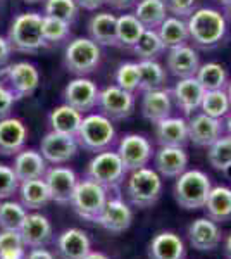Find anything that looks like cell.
Returning <instances> with one entry per match:
<instances>
[{
	"mask_svg": "<svg viewBox=\"0 0 231 259\" xmlns=\"http://www.w3.org/2000/svg\"><path fill=\"white\" fill-rule=\"evenodd\" d=\"M226 94H228V99H229V104H231V81L228 83V89H226Z\"/></svg>",
	"mask_w": 231,
	"mask_h": 259,
	"instance_id": "obj_56",
	"label": "cell"
},
{
	"mask_svg": "<svg viewBox=\"0 0 231 259\" xmlns=\"http://www.w3.org/2000/svg\"><path fill=\"white\" fill-rule=\"evenodd\" d=\"M190 40L200 49H214L221 44L228 31L226 18L212 7H200L187 19Z\"/></svg>",
	"mask_w": 231,
	"mask_h": 259,
	"instance_id": "obj_1",
	"label": "cell"
},
{
	"mask_svg": "<svg viewBox=\"0 0 231 259\" xmlns=\"http://www.w3.org/2000/svg\"><path fill=\"white\" fill-rule=\"evenodd\" d=\"M222 121L204 114H192L188 119V139L197 147H209L222 135Z\"/></svg>",
	"mask_w": 231,
	"mask_h": 259,
	"instance_id": "obj_15",
	"label": "cell"
},
{
	"mask_svg": "<svg viewBox=\"0 0 231 259\" xmlns=\"http://www.w3.org/2000/svg\"><path fill=\"white\" fill-rule=\"evenodd\" d=\"M226 9H228V12H229V21H231V6H229V7H226Z\"/></svg>",
	"mask_w": 231,
	"mask_h": 259,
	"instance_id": "obj_58",
	"label": "cell"
},
{
	"mask_svg": "<svg viewBox=\"0 0 231 259\" xmlns=\"http://www.w3.org/2000/svg\"><path fill=\"white\" fill-rule=\"evenodd\" d=\"M117 154L124 164L126 171H135L145 168L154 156V147L149 139L138 133H129L119 140Z\"/></svg>",
	"mask_w": 231,
	"mask_h": 259,
	"instance_id": "obj_10",
	"label": "cell"
},
{
	"mask_svg": "<svg viewBox=\"0 0 231 259\" xmlns=\"http://www.w3.org/2000/svg\"><path fill=\"white\" fill-rule=\"evenodd\" d=\"M19 190V180L11 166L0 164V200L9 199Z\"/></svg>",
	"mask_w": 231,
	"mask_h": 259,
	"instance_id": "obj_45",
	"label": "cell"
},
{
	"mask_svg": "<svg viewBox=\"0 0 231 259\" xmlns=\"http://www.w3.org/2000/svg\"><path fill=\"white\" fill-rule=\"evenodd\" d=\"M81 121H83L81 112L76 111L74 107L68 106V104L57 106L49 114V123L52 132L64 133V135H71V137H76Z\"/></svg>",
	"mask_w": 231,
	"mask_h": 259,
	"instance_id": "obj_30",
	"label": "cell"
},
{
	"mask_svg": "<svg viewBox=\"0 0 231 259\" xmlns=\"http://www.w3.org/2000/svg\"><path fill=\"white\" fill-rule=\"evenodd\" d=\"M116 85L126 92H135L140 89V74H138V64L136 62H123L117 66L114 74Z\"/></svg>",
	"mask_w": 231,
	"mask_h": 259,
	"instance_id": "obj_44",
	"label": "cell"
},
{
	"mask_svg": "<svg viewBox=\"0 0 231 259\" xmlns=\"http://www.w3.org/2000/svg\"><path fill=\"white\" fill-rule=\"evenodd\" d=\"M26 207L21 202L4 200V202H0V228L19 232L24 220H26Z\"/></svg>",
	"mask_w": 231,
	"mask_h": 259,
	"instance_id": "obj_40",
	"label": "cell"
},
{
	"mask_svg": "<svg viewBox=\"0 0 231 259\" xmlns=\"http://www.w3.org/2000/svg\"><path fill=\"white\" fill-rule=\"evenodd\" d=\"M173 99L178 106L179 111H183L184 116H192L200 109L205 90L199 83L195 76L192 78H181L174 85V89L171 90Z\"/></svg>",
	"mask_w": 231,
	"mask_h": 259,
	"instance_id": "obj_18",
	"label": "cell"
},
{
	"mask_svg": "<svg viewBox=\"0 0 231 259\" xmlns=\"http://www.w3.org/2000/svg\"><path fill=\"white\" fill-rule=\"evenodd\" d=\"M207 161L214 169L226 171L231 169V137L221 135L214 144L207 147Z\"/></svg>",
	"mask_w": 231,
	"mask_h": 259,
	"instance_id": "obj_39",
	"label": "cell"
},
{
	"mask_svg": "<svg viewBox=\"0 0 231 259\" xmlns=\"http://www.w3.org/2000/svg\"><path fill=\"white\" fill-rule=\"evenodd\" d=\"M106 4L112 7L116 11H126L129 7H133L136 4V0H106Z\"/></svg>",
	"mask_w": 231,
	"mask_h": 259,
	"instance_id": "obj_50",
	"label": "cell"
},
{
	"mask_svg": "<svg viewBox=\"0 0 231 259\" xmlns=\"http://www.w3.org/2000/svg\"><path fill=\"white\" fill-rule=\"evenodd\" d=\"M226 132L231 137V114H228V119H226Z\"/></svg>",
	"mask_w": 231,
	"mask_h": 259,
	"instance_id": "obj_54",
	"label": "cell"
},
{
	"mask_svg": "<svg viewBox=\"0 0 231 259\" xmlns=\"http://www.w3.org/2000/svg\"><path fill=\"white\" fill-rule=\"evenodd\" d=\"M41 18L38 12H23L12 21L7 40L12 50L21 54H33L45 47V38L41 33Z\"/></svg>",
	"mask_w": 231,
	"mask_h": 259,
	"instance_id": "obj_2",
	"label": "cell"
},
{
	"mask_svg": "<svg viewBox=\"0 0 231 259\" xmlns=\"http://www.w3.org/2000/svg\"><path fill=\"white\" fill-rule=\"evenodd\" d=\"M133 221V211L124 200L121 199H107V204L104 207L102 214L97 223L104 230L111 233H123Z\"/></svg>",
	"mask_w": 231,
	"mask_h": 259,
	"instance_id": "obj_21",
	"label": "cell"
},
{
	"mask_svg": "<svg viewBox=\"0 0 231 259\" xmlns=\"http://www.w3.org/2000/svg\"><path fill=\"white\" fill-rule=\"evenodd\" d=\"M83 259H109L106 254H102V252H91L90 250V254H88L86 257H83Z\"/></svg>",
	"mask_w": 231,
	"mask_h": 259,
	"instance_id": "obj_52",
	"label": "cell"
},
{
	"mask_svg": "<svg viewBox=\"0 0 231 259\" xmlns=\"http://www.w3.org/2000/svg\"><path fill=\"white\" fill-rule=\"evenodd\" d=\"M135 94L119 89L117 85H109L99 94V107L104 116L111 121H121L135 111Z\"/></svg>",
	"mask_w": 231,
	"mask_h": 259,
	"instance_id": "obj_11",
	"label": "cell"
},
{
	"mask_svg": "<svg viewBox=\"0 0 231 259\" xmlns=\"http://www.w3.org/2000/svg\"><path fill=\"white\" fill-rule=\"evenodd\" d=\"M79 9L85 11H97L99 7H102L106 4V0H76Z\"/></svg>",
	"mask_w": 231,
	"mask_h": 259,
	"instance_id": "obj_49",
	"label": "cell"
},
{
	"mask_svg": "<svg viewBox=\"0 0 231 259\" xmlns=\"http://www.w3.org/2000/svg\"><path fill=\"white\" fill-rule=\"evenodd\" d=\"M19 197L21 204L26 209H41L52 200L49 187L43 178L28 180V182L19 183Z\"/></svg>",
	"mask_w": 231,
	"mask_h": 259,
	"instance_id": "obj_31",
	"label": "cell"
},
{
	"mask_svg": "<svg viewBox=\"0 0 231 259\" xmlns=\"http://www.w3.org/2000/svg\"><path fill=\"white\" fill-rule=\"evenodd\" d=\"M157 33L161 36L162 44L166 45V49L179 47V45H184L190 40L187 21L181 18H174V16L164 19V23L157 28Z\"/></svg>",
	"mask_w": 231,
	"mask_h": 259,
	"instance_id": "obj_33",
	"label": "cell"
},
{
	"mask_svg": "<svg viewBox=\"0 0 231 259\" xmlns=\"http://www.w3.org/2000/svg\"><path fill=\"white\" fill-rule=\"evenodd\" d=\"M90 38L99 45L116 47L117 45V18L111 12H99L88 21Z\"/></svg>",
	"mask_w": 231,
	"mask_h": 259,
	"instance_id": "obj_28",
	"label": "cell"
},
{
	"mask_svg": "<svg viewBox=\"0 0 231 259\" xmlns=\"http://www.w3.org/2000/svg\"><path fill=\"white\" fill-rule=\"evenodd\" d=\"M188 240L197 250H214L222 240L221 228L211 218H197L188 227Z\"/></svg>",
	"mask_w": 231,
	"mask_h": 259,
	"instance_id": "obj_19",
	"label": "cell"
},
{
	"mask_svg": "<svg viewBox=\"0 0 231 259\" xmlns=\"http://www.w3.org/2000/svg\"><path fill=\"white\" fill-rule=\"evenodd\" d=\"M14 102H16L14 94H12L7 87H4L2 83H0V119L7 118V116L11 114V109H12V106H14Z\"/></svg>",
	"mask_w": 231,
	"mask_h": 259,
	"instance_id": "obj_47",
	"label": "cell"
},
{
	"mask_svg": "<svg viewBox=\"0 0 231 259\" xmlns=\"http://www.w3.org/2000/svg\"><path fill=\"white\" fill-rule=\"evenodd\" d=\"M11 52H12V47H11L9 40H7L6 36H0V68H2L4 64H7V61H9V57H11Z\"/></svg>",
	"mask_w": 231,
	"mask_h": 259,
	"instance_id": "obj_48",
	"label": "cell"
},
{
	"mask_svg": "<svg viewBox=\"0 0 231 259\" xmlns=\"http://www.w3.org/2000/svg\"><path fill=\"white\" fill-rule=\"evenodd\" d=\"M69 204L79 218L97 223L107 204V190L88 178L81 180L78 182Z\"/></svg>",
	"mask_w": 231,
	"mask_h": 259,
	"instance_id": "obj_6",
	"label": "cell"
},
{
	"mask_svg": "<svg viewBox=\"0 0 231 259\" xmlns=\"http://www.w3.org/2000/svg\"><path fill=\"white\" fill-rule=\"evenodd\" d=\"M19 233L24 245L28 247H45L52 240V225L43 214L33 212V214H26Z\"/></svg>",
	"mask_w": 231,
	"mask_h": 259,
	"instance_id": "obj_24",
	"label": "cell"
},
{
	"mask_svg": "<svg viewBox=\"0 0 231 259\" xmlns=\"http://www.w3.org/2000/svg\"><path fill=\"white\" fill-rule=\"evenodd\" d=\"M12 169H14L16 177H18L21 183V182H28V180L43 178L49 168H47V161L41 156V152L28 149L16 154Z\"/></svg>",
	"mask_w": 231,
	"mask_h": 259,
	"instance_id": "obj_25",
	"label": "cell"
},
{
	"mask_svg": "<svg viewBox=\"0 0 231 259\" xmlns=\"http://www.w3.org/2000/svg\"><path fill=\"white\" fill-rule=\"evenodd\" d=\"M140 109L142 116L154 124L169 118L171 112H173V94L166 87L157 90H147L144 92V97H142Z\"/></svg>",
	"mask_w": 231,
	"mask_h": 259,
	"instance_id": "obj_17",
	"label": "cell"
},
{
	"mask_svg": "<svg viewBox=\"0 0 231 259\" xmlns=\"http://www.w3.org/2000/svg\"><path fill=\"white\" fill-rule=\"evenodd\" d=\"M155 140L161 147H184L188 139V121L184 118H169L155 123Z\"/></svg>",
	"mask_w": 231,
	"mask_h": 259,
	"instance_id": "obj_22",
	"label": "cell"
},
{
	"mask_svg": "<svg viewBox=\"0 0 231 259\" xmlns=\"http://www.w3.org/2000/svg\"><path fill=\"white\" fill-rule=\"evenodd\" d=\"M78 145L88 152H104V150L111 149L116 140V128L112 121L100 114H88L83 118L79 130L76 133Z\"/></svg>",
	"mask_w": 231,
	"mask_h": 259,
	"instance_id": "obj_4",
	"label": "cell"
},
{
	"mask_svg": "<svg viewBox=\"0 0 231 259\" xmlns=\"http://www.w3.org/2000/svg\"><path fill=\"white\" fill-rule=\"evenodd\" d=\"M24 242L19 232L2 230L0 232V259H24Z\"/></svg>",
	"mask_w": 231,
	"mask_h": 259,
	"instance_id": "obj_41",
	"label": "cell"
},
{
	"mask_svg": "<svg viewBox=\"0 0 231 259\" xmlns=\"http://www.w3.org/2000/svg\"><path fill=\"white\" fill-rule=\"evenodd\" d=\"M28 140V128L18 118L0 119V156H16Z\"/></svg>",
	"mask_w": 231,
	"mask_h": 259,
	"instance_id": "obj_20",
	"label": "cell"
},
{
	"mask_svg": "<svg viewBox=\"0 0 231 259\" xmlns=\"http://www.w3.org/2000/svg\"><path fill=\"white\" fill-rule=\"evenodd\" d=\"M0 83L14 94L16 100H19L35 94L40 85V73L31 62H14L0 69Z\"/></svg>",
	"mask_w": 231,
	"mask_h": 259,
	"instance_id": "obj_9",
	"label": "cell"
},
{
	"mask_svg": "<svg viewBox=\"0 0 231 259\" xmlns=\"http://www.w3.org/2000/svg\"><path fill=\"white\" fill-rule=\"evenodd\" d=\"M131 50L140 61H155L166 50V45L162 44L161 36L155 30H145Z\"/></svg>",
	"mask_w": 231,
	"mask_h": 259,
	"instance_id": "obj_38",
	"label": "cell"
},
{
	"mask_svg": "<svg viewBox=\"0 0 231 259\" xmlns=\"http://www.w3.org/2000/svg\"><path fill=\"white\" fill-rule=\"evenodd\" d=\"M128 171L124 169V164L121 161L119 154L112 152L111 149L99 152L94 156V159L86 166V178L99 183L104 189H117L123 183L124 175Z\"/></svg>",
	"mask_w": 231,
	"mask_h": 259,
	"instance_id": "obj_7",
	"label": "cell"
},
{
	"mask_svg": "<svg viewBox=\"0 0 231 259\" xmlns=\"http://www.w3.org/2000/svg\"><path fill=\"white\" fill-rule=\"evenodd\" d=\"M200 111H202L204 114L211 116V118H216V119L226 118L231 111V104H229L226 90L205 92L202 104H200Z\"/></svg>",
	"mask_w": 231,
	"mask_h": 259,
	"instance_id": "obj_37",
	"label": "cell"
},
{
	"mask_svg": "<svg viewBox=\"0 0 231 259\" xmlns=\"http://www.w3.org/2000/svg\"><path fill=\"white\" fill-rule=\"evenodd\" d=\"M90 239L83 230L69 228L57 237V250L62 259H83L90 254Z\"/></svg>",
	"mask_w": 231,
	"mask_h": 259,
	"instance_id": "obj_26",
	"label": "cell"
},
{
	"mask_svg": "<svg viewBox=\"0 0 231 259\" xmlns=\"http://www.w3.org/2000/svg\"><path fill=\"white\" fill-rule=\"evenodd\" d=\"M187 249L174 232H161L150 240L149 259H184Z\"/></svg>",
	"mask_w": 231,
	"mask_h": 259,
	"instance_id": "obj_27",
	"label": "cell"
},
{
	"mask_svg": "<svg viewBox=\"0 0 231 259\" xmlns=\"http://www.w3.org/2000/svg\"><path fill=\"white\" fill-rule=\"evenodd\" d=\"M211 178L200 169H187L176 178L174 199L179 207L187 211L204 209L205 200L211 194Z\"/></svg>",
	"mask_w": 231,
	"mask_h": 259,
	"instance_id": "obj_3",
	"label": "cell"
},
{
	"mask_svg": "<svg viewBox=\"0 0 231 259\" xmlns=\"http://www.w3.org/2000/svg\"><path fill=\"white\" fill-rule=\"evenodd\" d=\"M195 78L202 85L205 92L209 90H224L226 83H228V73L217 62H205L200 64L199 71H197Z\"/></svg>",
	"mask_w": 231,
	"mask_h": 259,
	"instance_id": "obj_36",
	"label": "cell"
},
{
	"mask_svg": "<svg viewBox=\"0 0 231 259\" xmlns=\"http://www.w3.org/2000/svg\"><path fill=\"white\" fill-rule=\"evenodd\" d=\"M100 45L91 38H74L69 41L64 52V66L69 73L76 76H85L88 73H94L100 64Z\"/></svg>",
	"mask_w": 231,
	"mask_h": 259,
	"instance_id": "obj_8",
	"label": "cell"
},
{
	"mask_svg": "<svg viewBox=\"0 0 231 259\" xmlns=\"http://www.w3.org/2000/svg\"><path fill=\"white\" fill-rule=\"evenodd\" d=\"M78 140L76 137L64 135V133L49 132L40 142V152L47 162L52 164H64L73 159L78 154Z\"/></svg>",
	"mask_w": 231,
	"mask_h": 259,
	"instance_id": "obj_13",
	"label": "cell"
},
{
	"mask_svg": "<svg viewBox=\"0 0 231 259\" xmlns=\"http://www.w3.org/2000/svg\"><path fill=\"white\" fill-rule=\"evenodd\" d=\"M24 259H54V256H52V252H49L47 249L36 247V249L29 250V254Z\"/></svg>",
	"mask_w": 231,
	"mask_h": 259,
	"instance_id": "obj_51",
	"label": "cell"
},
{
	"mask_svg": "<svg viewBox=\"0 0 231 259\" xmlns=\"http://www.w3.org/2000/svg\"><path fill=\"white\" fill-rule=\"evenodd\" d=\"M26 4H36V2H41V0H24Z\"/></svg>",
	"mask_w": 231,
	"mask_h": 259,
	"instance_id": "obj_57",
	"label": "cell"
},
{
	"mask_svg": "<svg viewBox=\"0 0 231 259\" xmlns=\"http://www.w3.org/2000/svg\"><path fill=\"white\" fill-rule=\"evenodd\" d=\"M76 0H45V16L56 18L66 23H74L78 18Z\"/></svg>",
	"mask_w": 231,
	"mask_h": 259,
	"instance_id": "obj_43",
	"label": "cell"
},
{
	"mask_svg": "<svg viewBox=\"0 0 231 259\" xmlns=\"http://www.w3.org/2000/svg\"><path fill=\"white\" fill-rule=\"evenodd\" d=\"M217 2H221L224 7H229L231 6V0H217Z\"/></svg>",
	"mask_w": 231,
	"mask_h": 259,
	"instance_id": "obj_55",
	"label": "cell"
},
{
	"mask_svg": "<svg viewBox=\"0 0 231 259\" xmlns=\"http://www.w3.org/2000/svg\"><path fill=\"white\" fill-rule=\"evenodd\" d=\"M197 0H166L167 12L174 16V18H190V14L195 9Z\"/></svg>",
	"mask_w": 231,
	"mask_h": 259,
	"instance_id": "obj_46",
	"label": "cell"
},
{
	"mask_svg": "<svg viewBox=\"0 0 231 259\" xmlns=\"http://www.w3.org/2000/svg\"><path fill=\"white\" fill-rule=\"evenodd\" d=\"M145 28L135 14H123L117 18V47L133 49L144 35Z\"/></svg>",
	"mask_w": 231,
	"mask_h": 259,
	"instance_id": "obj_35",
	"label": "cell"
},
{
	"mask_svg": "<svg viewBox=\"0 0 231 259\" xmlns=\"http://www.w3.org/2000/svg\"><path fill=\"white\" fill-rule=\"evenodd\" d=\"M162 194L161 175L152 168H140L129 171V178L126 182V195L133 206L145 209L154 206Z\"/></svg>",
	"mask_w": 231,
	"mask_h": 259,
	"instance_id": "obj_5",
	"label": "cell"
},
{
	"mask_svg": "<svg viewBox=\"0 0 231 259\" xmlns=\"http://www.w3.org/2000/svg\"><path fill=\"white\" fill-rule=\"evenodd\" d=\"M43 180L49 187L52 200L62 204V206L71 202V197L78 185V177L73 169L66 168V166H54V168L47 169Z\"/></svg>",
	"mask_w": 231,
	"mask_h": 259,
	"instance_id": "obj_14",
	"label": "cell"
},
{
	"mask_svg": "<svg viewBox=\"0 0 231 259\" xmlns=\"http://www.w3.org/2000/svg\"><path fill=\"white\" fill-rule=\"evenodd\" d=\"M138 74H140V89L142 92L164 89L167 83V73L164 66L157 61H140Z\"/></svg>",
	"mask_w": 231,
	"mask_h": 259,
	"instance_id": "obj_34",
	"label": "cell"
},
{
	"mask_svg": "<svg viewBox=\"0 0 231 259\" xmlns=\"http://www.w3.org/2000/svg\"><path fill=\"white\" fill-rule=\"evenodd\" d=\"M155 171L164 178H178L187 171L188 154L183 147H161L154 152Z\"/></svg>",
	"mask_w": 231,
	"mask_h": 259,
	"instance_id": "obj_23",
	"label": "cell"
},
{
	"mask_svg": "<svg viewBox=\"0 0 231 259\" xmlns=\"http://www.w3.org/2000/svg\"><path fill=\"white\" fill-rule=\"evenodd\" d=\"M224 249H226V256L231 259V233L228 235V239H226V244H224Z\"/></svg>",
	"mask_w": 231,
	"mask_h": 259,
	"instance_id": "obj_53",
	"label": "cell"
},
{
	"mask_svg": "<svg viewBox=\"0 0 231 259\" xmlns=\"http://www.w3.org/2000/svg\"><path fill=\"white\" fill-rule=\"evenodd\" d=\"M71 24L66 21L43 16L41 18V33H43L45 44H61V41L69 38Z\"/></svg>",
	"mask_w": 231,
	"mask_h": 259,
	"instance_id": "obj_42",
	"label": "cell"
},
{
	"mask_svg": "<svg viewBox=\"0 0 231 259\" xmlns=\"http://www.w3.org/2000/svg\"><path fill=\"white\" fill-rule=\"evenodd\" d=\"M99 94L100 90L97 89L94 81L85 76H78L66 85L62 99H64V104L74 107L83 114V112L94 111L99 106Z\"/></svg>",
	"mask_w": 231,
	"mask_h": 259,
	"instance_id": "obj_12",
	"label": "cell"
},
{
	"mask_svg": "<svg viewBox=\"0 0 231 259\" xmlns=\"http://www.w3.org/2000/svg\"><path fill=\"white\" fill-rule=\"evenodd\" d=\"M166 68L176 78H192L200 68V57L197 50L190 45H179L169 49L166 56Z\"/></svg>",
	"mask_w": 231,
	"mask_h": 259,
	"instance_id": "obj_16",
	"label": "cell"
},
{
	"mask_svg": "<svg viewBox=\"0 0 231 259\" xmlns=\"http://www.w3.org/2000/svg\"><path fill=\"white\" fill-rule=\"evenodd\" d=\"M207 218L216 223H226L231 220V189L228 187H212L211 194L204 206Z\"/></svg>",
	"mask_w": 231,
	"mask_h": 259,
	"instance_id": "obj_29",
	"label": "cell"
},
{
	"mask_svg": "<svg viewBox=\"0 0 231 259\" xmlns=\"http://www.w3.org/2000/svg\"><path fill=\"white\" fill-rule=\"evenodd\" d=\"M135 16L145 30H157L167 18L166 0H140L135 6Z\"/></svg>",
	"mask_w": 231,
	"mask_h": 259,
	"instance_id": "obj_32",
	"label": "cell"
}]
</instances>
